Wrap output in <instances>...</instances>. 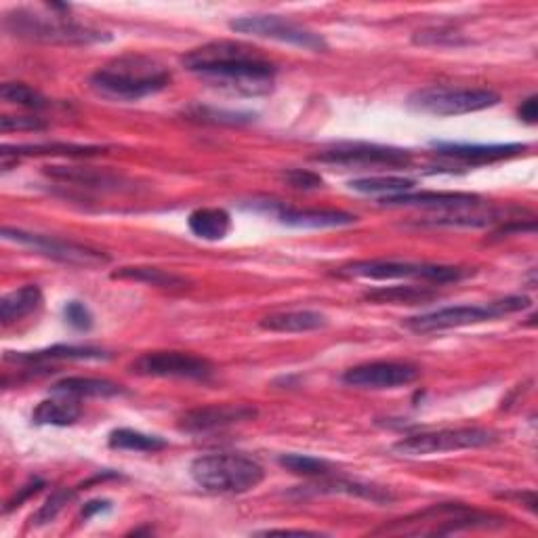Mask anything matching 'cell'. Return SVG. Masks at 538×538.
Returning a JSON list of instances; mask_svg holds the SVG:
<instances>
[{"mask_svg": "<svg viewBox=\"0 0 538 538\" xmlns=\"http://www.w3.org/2000/svg\"><path fill=\"white\" fill-rule=\"evenodd\" d=\"M438 297V293L429 291V288H419V286H383L375 288V291H368L364 295L366 301L372 303H389V305H421L427 301H433Z\"/></svg>", "mask_w": 538, "mask_h": 538, "instance_id": "cell-27", "label": "cell"}, {"mask_svg": "<svg viewBox=\"0 0 538 538\" xmlns=\"http://www.w3.org/2000/svg\"><path fill=\"white\" fill-rule=\"evenodd\" d=\"M280 465L291 473L305 475V478H322L330 473V465L322 459L307 457V454H284L280 457Z\"/></svg>", "mask_w": 538, "mask_h": 538, "instance_id": "cell-31", "label": "cell"}, {"mask_svg": "<svg viewBox=\"0 0 538 538\" xmlns=\"http://www.w3.org/2000/svg\"><path fill=\"white\" fill-rule=\"evenodd\" d=\"M40 303H43L40 288L36 284H26L22 288H17V291L5 295L3 301H0V320H3L5 326H9L36 312Z\"/></svg>", "mask_w": 538, "mask_h": 538, "instance_id": "cell-24", "label": "cell"}, {"mask_svg": "<svg viewBox=\"0 0 538 538\" xmlns=\"http://www.w3.org/2000/svg\"><path fill=\"white\" fill-rule=\"evenodd\" d=\"M192 120L200 122H213V124H244L251 122L255 116L253 114H240V112H225V110H215V108H192L188 112Z\"/></svg>", "mask_w": 538, "mask_h": 538, "instance_id": "cell-32", "label": "cell"}, {"mask_svg": "<svg viewBox=\"0 0 538 538\" xmlns=\"http://www.w3.org/2000/svg\"><path fill=\"white\" fill-rule=\"evenodd\" d=\"M419 368L402 362H370L345 370L343 383L358 389H396L415 383Z\"/></svg>", "mask_w": 538, "mask_h": 538, "instance_id": "cell-14", "label": "cell"}, {"mask_svg": "<svg viewBox=\"0 0 538 538\" xmlns=\"http://www.w3.org/2000/svg\"><path fill=\"white\" fill-rule=\"evenodd\" d=\"M328 324V318L312 309H299V312H278L265 316L259 326L272 333H309Z\"/></svg>", "mask_w": 538, "mask_h": 538, "instance_id": "cell-21", "label": "cell"}, {"mask_svg": "<svg viewBox=\"0 0 538 538\" xmlns=\"http://www.w3.org/2000/svg\"><path fill=\"white\" fill-rule=\"evenodd\" d=\"M257 410L246 404H215L185 412L179 427L188 433H211L238 423L253 421Z\"/></svg>", "mask_w": 538, "mask_h": 538, "instance_id": "cell-15", "label": "cell"}, {"mask_svg": "<svg viewBox=\"0 0 538 538\" xmlns=\"http://www.w3.org/2000/svg\"><path fill=\"white\" fill-rule=\"evenodd\" d=\"M190 232L206 242H217L227 238L232 232V217L225 209H217V206H204V209H196L188 219Z\"/></svg>", "mask_w": 538, "mask_h": 538, "instance_id": "cell-22", "label": "cell"}, {"mask_svg": "<svg viewBox=\"0 0 538 538\" xmlns=\"http://www.w3.org/2000/svg\"><path fill=\"white\" fill-rule=\"evenodd\" d=\"M520 118L528 124H536L538 120V99L536 95L528 97L524 103H522V108H520Z\"/></svg>", "mask_w": 538, "mask_h": 538, "instance_id": "cell-37", "label": "cell"}, {"mask_svg": "<svg viewBox=\"0 0 538 538\" xmlns=\"http://www.w3.org/2000/svg\"><path fill=\"white\" fill-rule=\"evenodd\" d=\"M45 484L43 482H34V484H30V486H26L24 490H22V494H19V496H15V501H11L9 503V507H7V511H11L13 507H22V503L28 499V496L30 494H36L40 488H43Z\"/></svg>", "mask_w": 538, "mask_h": 538, "instance_id": "cell-39", "label": "cell"}, {"mask_svg": "<svg viewBox=\"0 0 538 538\" xmlns=\"http://www.w3.org/2000/svg\"><path fill=\"white\" fill-rule=\"evenodd\" d=\"M103 152V148L95 146H68V143H34V146H5L0 152L3 162L11 158L17 162L22 156H95Z\"/></svg>", "mask_w": 538, "mask_h": 538, "instance_id": "cell-25", "label": "cell"}, {"mask_svg": "<svg viewBox=\"0 0 538 538\" xmlns=\"http://www.w3.org/2000/svg\"><path fill=\"white\" fill-rule=\"evenodd\" d=\"M5 30L13 36L57 45H95L108 43L110 34L70 22L66 17H47L26 9H17L5 17Z\"/></svg>", "mask_w": 538, "mask_h": 538, "instance_id": "cell-5", "label": "cell"}, {"mask_svg": "<svg viewBox=\"0 0 538 538\" xmlns=\"http://www.w3.org/2000/svg\"><path fill=\"white\" fill-rule=\"evenodd\" d=\"M501 95L480 87H425L408 97V108L429 116H461L494 108Z\"/></svg>", "mask_w": 538, "mask_h": 538, "instance_id": "cell-7", "label": "cell"}, {"mask_svg": "<svg viewBox=\"0 0 538 538\" xmlns=\"http://www.w3.org/2000/svg\"><path fill=\"white\" fill-rule=\"evenodd\" d=\"M267 213L291 227H307V230H326V227H345L356 223L358 217L345 211H326V209H288V206L269 202Z\"/></svg>", "mask_w": 538, "mask_h": 538, "instance_id": "cell-16", "label": "cell"}, {"mask_svg": "<svg viewBox=\"0 0 538 538\" xmlns=\"http://www.w3.org/2000/svg\"><path fill=\"white\" fill-rule=\"evenodd\" d=\"M110 448L114 450H131V452H158L167 448V440L158 436H148L135 429H116L110 433Z\"/></svg>", "mask_w": 538, "mask_h": 538, "instance_id": "cell-29", "label": "cell"}, {"mask_svg": "<svg viewBox=\"0 0 538 538\" xmlns=\"http://www.w3.org/2000/svg\"><path fill=\"white\" fill-rule=\"evenodd\" d=\"M51 391L55 396H64L72 400L80 398H112L124 393L122 385L108 379H93V377H66L57 381Z\"/></svg>", "mask_w": 538, "mask_h": 538, "instance_id": "cell-20", "label": "cell"}, {"mask_svg": "<svg viewBox=\"0 0 538 538\" xmlns=\"http://www.w3.org/2000/svg\"><path fill=\"white\" fill-rule=\"evenodd\" d=\"M492 524L503 526L505 520L492 513L475 511L467 505L444 503L404 517V520L393 522L391 526H383L377 530V534H452L473 528H490Z\"/></svg>", "mask_w": 538, "mask_h": 538, "instance_id": "cell-4", "label": "cell"}, {"mask_svg": "<svg viewBox=\"0 0 538 538\" xmlns=\"http://www.w3.org/2000/svg\"><path fill=\"white\" fill-rule=\"evenodd\" d=\"M47 124L40 118L32 116H3L0 118V131L11 133V131H43Z\"/></svg>", "mask_w": 538, "mask_h": 538, "instance_id": "cell-36", "label": "cell"}, {"mask_svg": "<svg viewBox=\"0 0 538 538\" xmlns=\"http://www.w3.org/2000/svg\"><path fill=\"white\" fill-rule=\"evenodd\" d=\"M192 480L206 492L213 494H244L255 490L265 469L259 461L238 452H217L198 457L190 465Z\"/></svg>", "mask_w": 538, "mask_h": 538, "instance_id": "cell-3", "label": "cell"}, {"mask_svg": "<svg viewBox=\"0 0 538 538\" xmlns=\"http://www.w3.org/2000/svg\"><path fill=\"white\" fill-rule=\"evenodd\" d=\"M282 179L295 190H318V188H322V183H324L318 173L303 171V169L284 171Z\"/></svg>", "mask_w": 538, "mask_h": 538, "instance_id": "cell-35", "label": "cell"}, {"mask_svg": "<svg viewBox=\"0 0 538 538\" xmlns=\"http://www.w3.org/2000/svg\"><path fill=\"white\" fill-rule=\"evenodd\" d=\"M496 433L482 427H463V429H440L425 431L406 436L393 444V452L400 457H427V454L454 452V450H473L494 444Z\"/></svg>", "mask_w": 538, "mask_h": 538, "instance_id": "cell-8", "label": "cell"}, {"mask_svg": "<svg viewBox=\"0 0 538 538\" xmlns=\"http://www.w3.org/2000/svg\"><path fill=\"white\" fill-rule=\"evenodd\" d=\"M530 305L528 297H505L499 301H490L486 305H454V307H442L436 312L421 314L415 318L406 320V328L412 330L417 335H427V333H438V330H448V328H461V326H471V324H482L488 320H496L507 314L522 312Z\"/></svg>", "mask_w": 538, "mask_h": 538, "instance_id": "cell-6", "label": "cell"}, {"mask_svg": "<svg viewBox=\"0 0 538 538\" xmlns=\"http://www.w3.org/2000/svg\"><path fill=\"white\" fill-rule=\"evenodd\" d=\"M78 400L59 396V400H45L36 406L32 412V421L36 425H53V427H68L80 419Z\"/></svg>", "mask_w": 538, "mask_h": 538, "instance_id": "cell-26", "label": "cell"}, {"mask_svg": "<svg viewBox=\"0 0 538 538\" xmlns=\"http://www.w3.org/2000/svg\"><path fill=\"white\" fill-rule=\"evenodd\" d=\"M3 238L13 240L17 244L30 246V248H34L36 253L45 255L53 261L72 265V267H103V265L110 263V257L106 253L97 251V248L51 238V236H40V234H32V232H24V230H11V227H5Z\"/></svg>", "mask_w": 538, "mask_h": 538, "instance_id": "cell-12", "label": "cell"}, {"mask_svg": "<svg viewBox=\"0 0 538 538\" xmlns=\"http://www.w3.org/2000/svg\"><path fill=\"white\" fill-rule=\"evenodd\" d=\"M108 358L106 351L95 347H76V345H53L38 351H24V354H7V362L17 364H49V362H72V360H103Z\"/></svg>", "mask_w": 538, "mask_h": 538, "instance_id": "cell-19", "label": "cell"}, {"mask_svg": "<svg viewBox=\"0 0 538 538\" xmlns=\"http://www.w3.org/2000/svg\"><path fill=\"white\" fill-rule=\"evenodd\" d=\"M339 274L366 280H425L436 284L459 282L467 276V272L461 267L408 261H360L343 267Z\"/></svg>", "mask_w": 538, "mask_h": 538, "instance_id": "cell-9", "label": "cell"}, {"mask_svg": "<svg viewBox=\"0 0 538 538\" xmlns=\"http://www.w3.org/2000/svg\"><path fill=\"white\" fill-rule=\"evenodd\" d=\"M230 28L238 34L269 38V40H276V43L293 45L305 51H314V53L328 51V43L322 34L288 22V19L278 17V15H246V17L234 19Z\"/></svg>", "mask_w": 538, "mask_h": 538, "instance_id": "cell-10", "label": "cell"}, {"mask_svg": "<svg viewBox=\"0 0 538 538\" xmlns=\"http://www.w3.org/2000/svg\"><path fill=\"white\" fill-rule=\"evenodd\" d=\"M385 206H421V209H438L444 211H459V209H471V206H480V198L473 194H461V192H406L398 196L381 198Z\"/></svg>", "mask_w": 538, "mask_h": 538, "instance_id": "cell-17", "label": "cell"}, {"mask_svg": "<svg viewBox=\"0 0 538 538\" xmlns=\"http://www.w3.org/2000/svg\"><path fill=\"white\" fill-rule=\"evenodd\" d=\"M91 89L114 101H139L169 87L171 72L156 59L124 55L91 76Z\"/></svg>", "mask_w": 538, "mask_h": 538, "instance_id": "cell-2", "label": "cell"}, {"mask_svg": "<svg viewBox=\"0 0 538 538\" xmlns=\"http://www.w3.org/2000/svg\"><path fill=\"white\" fill-rule=\"evenodd\" d=\"M440 156L459 160L463 164H486L517 156L526 150L524 143H499V146H465V143H433Z\"/></svg>", "mask_w": 538, "mask_h": 538, "instance_id": "cell-18", "label": "cell"}, {"mask_svg": "<svg viewBox=\"0 0 538 538\" xmlns=\"http://www.w3.org/2000/svg\"><path fill=\"white\" fill-rule=\"evenodd\" d=\"M316 162L339 164V167H387L402 169L412 162L410 152L385 146H368V143H354V146H339L333 150L320 152L314 156Z\"/></svg>", "mask_w": 538, "mask_h": 538, "instance_id": "cell-13", "label": "cell"}, {"mask_svg": "<svg viewBox=\"0 0 538 538\" xmlns=\"http://www.w3.org/2000/svg\"><path fill=\"white\" fill-rule=\"evenodd\" d=\"M131 372L139 377L206 381L213 377L215 366L206 358L185 351H148L131 364Z\"/></svg>", "mask_w": 538, "mask_h": 538, "instance_id": "cell-11", "label": "cell"}, {"mask_svg": "<svg viewBox=\"0 0 538 538\" xmlns=\"http://www.w3.org/2000/svg\"><path fill=\"white\" fill-rule=\"evenodd\" d=\"M64 318L76 330H91L93 328L91 309L85 303H80V301H70L64 307Z\"/></svg>", "mask_w": 538, "mask_h": 538, "instance_id": "cell-34", "label": "cell"}, {"mask_svg": "<svg viewBox=\"0 0 538 538\" xmlns=\"http://www.w3.org/2000/svg\"><path fill=\"white\" fill-rule=\"evenodd\" d=\"M181 64L209 85L232 95L259 97L274 89L276 66L251 49L232 40H215L181 57Z\"/></svg>", "mask_w": 538, "mask_h": 538, "instance_id": "cell-1", "label": "cell"}, {"mask_svg": "<svg viewBox=\"0 0 538 538\" xmlns=\"http://www.w3.org/2000/svg\"><path fill=\"white\" fill-rule=\"evenodd\" d=\"M259 536H274V534H280V536H320L318 532H309V530H291V528H269V530H261L257 532Z\"/></svg>", "mask_w": 538, "mask_h": 538, "instance_id": "cell-38", "label": "cell"}, {"mask_svg": "<svg viewBox=\"0 0 538 538\" xmlns=\"http://www.w3.org/2000/svg\"><path fill=\"white\" fill-rule=\"evenodd\" d=\"M0 97L7 103H13V106L28 110H43L49 106V99L43 93L32 89L30 85H24V82H5L0 87Z\"/></svg>", "mask_w": 538, "mask_h": 538, "instance_id": "cell-30", "label": "cell"}, {"mask_svg": "<svg viewBox=\"0 0 538 538\" xmlns=\"http://www.w3.org/2000/svg\"><path fill=\"white\" fill-rule=\"evenodd\" d=\"M110 509V503L108 501H91L85 505V509H82V517H85V520H89L91 515L99 513V511H108Z\"/></svg>", "mask_w": 538, "mask_h": 538, "instance_id": "cell-40", "label": "cell"}, {"mask_svg": "<svg viewBox=\"0 0 538 538\" xmlns=\"http://www.w3.org/2000/svg\"><path fill=\"white\" fill-rule=\"evenodd\" d=\"M70 499H72V492H70V490H59V492H55V494L51 496V499H49L43 507H40V511L32 517L34 524H36V526H43V524L53 522L55 517H57V513H59L61 509H64V505H68Z\"/></svg>", "mask_w": 538, "mask_h": 538, "instance_id": "cell-33", "label": "cell"}, {"mask_svg": "<svg viewBox=\"0 0 538 538\" xmlns=\"http://www.w3.org/2000/svg\"><path fill=\"white\" fill-rule=\"evenodd\" d=\"M351 190L360 194H377L383 198L398 196L415 190V181L404 179V177H364V179H354L347 183Z\"/></svg>", "mask_w": 538, "mask_h": 538, "instance_id": "cell-28", "label": "cell"}, {"mask_svg": "<svg viewBox=\"0 0 538 538\" xmlns=\"http://www.w3.org/2000/svg\"><path fill=\"white\" fill-rule=\"evenodd\" d=\"M114 280H131V282H143L148 286L156 288H167V291H183V288L190 286V280L183 278L179 274L167 272V269L160 267H146V265H137V267H120L118 272L112 274Z\"/></svg>", "mask_w": 538, "mask_h": 538, "instance_id": "cell-23", "label": "cell"}]
</instances>
